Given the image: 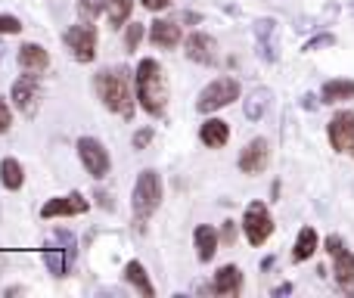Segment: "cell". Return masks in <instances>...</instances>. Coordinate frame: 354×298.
I'll use <instances>...</instances> for the list:
<instances>
[{"mask_svg": "<svg viewBox=\"0 0 354 298\" xmlns=\"http://www.w3.org/2000/svg\"><path fill=\"white\" fill-rule=\"evenodd\" d=\"M93 87H97L100 100H103V106L109 112L122 115L124 122L134 118L137 87H134V78H131L128 68H103V72H97V78H93Z\"/></svg>", "mask_w": 354, "mask_h": 298, "instance_id": "cell-1", "label": "cell"}, {"mask_svg": "<svg viewBox=\"0 0 354 298\" xmlns=\"http://www.w3.org/2000/svg\"><path fill=\"white\" fill-rule=\"evenodd\" d=\"M134 87H137V106L147 115H165L168 106V84H165V72L156 59H140L137 62V75H134Z\"/></svg>", "mask_w": 354, "mask_h": 298, "instance_id": "cell-2", "label": "cell"}, {"mask_svg": "<svg viewBox=\"0 0 354 298\" xmlns=\"http://www.w3.org/2000/svg\"><path fill=\"white\" fill-rule=\"evenodd\" d=\"M162 205V177L159 171L147 168L137 174V183H134V193H131V208H134V224L137 230L147 227V221L159 212Z\"/></svg>", "mask_w": 354, "mask_h": 298, "instance_id": "cell-3", "label": "cell"}, {"mask_svg": "<svg viewBox=\"0 0 354 298\" xmlns=\"http://www.w3.org/2000/svg\"><path fill=\"white\" fill-rule=\"evenodd\" d=\"M75 261H78V239L68 230H56L53 243L44 245V264H47V270L56 280H62V277L72 274Z\"/></svg>", "mask_w": 354, "mask_h": 298, "instance_id": "cell-4", "label": "cell"}, {"mask_svg": "<svg viewBox=\"0 0 354 298\" xmlns=\"http://www.w3.org/2000/svg\"><path fill=\"white\" fill-rule=\"evenodd\" d=\"M62 41H66L68 53H72L75 62H81V66H87V62L97 59V25H91V19H81V22H75L72 28L62 35Z\"/></svg>", "mask_w": 354, "mask_h": 298, "instance_id": "cell-5", "label": "cell"}, {"mask_svg": "<svg viewBox=\"0 0 354 298\" xmlns=\"http://www.w3.org/2000/svg\"><path fill=\"white\" fill-rule=\"evenodd\" d=\"M233 100H239V81L236 78H214L212 84L202 87L199 100H196V109L202 115H212V112L230 106Z\"/></svg>", "mask_w": 354, "mask_h": 298, "instance_id": "cell-6", "label": "cell"}, {"mask_svg": "<svg viewBox=\"0 0 354 298\" xmlns=\"http://www.w3.org/2000/svg\"><path fill=\"white\" fill-rule=\"evenodd\" d=\"M10 100L22 115H37L41 109V100H44V87H41V75H31L25 72L22 78L12 81V91H10Z\"/></svg>", "mask_w": 354, "mask_h": 298, "instance_id": "cell-7", "label": "cell"}, {"mask_svg": "<svg viewBox=\"0 0 354 298\" xmlns=\"http://www.w3.org/2000/svg\"><path fill=\"white\" fill-rule=\"evenodd\" d=\"M78 158H81L84 171L93 177V180H103L112 168L109 152H106V147L97 140V137H81L78 140Z\"/></svg>", "mask_w": 354, "mask_h": 298, "instance_id": "cell-8", "label": "cell"}, {"mask_svg": "<svg viewBox=\"0 0 354 298\" xmlns=\"http://www.w3.org/2000/svg\"><path fill=\"white\" fill-rule=\"evenodd\" d=\"M243 230H245V239L252 245H264L274 233V218H270L268 205L264 202H252L243 214Z\"/></svg>", "mask_w": 354, "mask_h": 298, "instance_id": "cell-9", "label": "cell"}, {"mask_svg": "<svg viewBox=\"0 0 354 298\" xmlns=\"http://www.w3.org/2000/svg\"><path fill=\"white\" fill-rule=\"evenodd\" d=\"M91 208V202L81 193H68V196H53L41 205V218H72V214H84Z\"/></svg>", "mask_w": 354, "mask_h": 298, "instance_id": "cell-10", "label": "cell"}, {"mask_svg": "<svg viewBox=\"0 0 354 298\" xmlns=\"http://www.w3.org/2000/svg\"><path fill=\"white\" fill-rule=\"evenodd\" d=\"M326 252L333 258V274L342 286H351L354 283V255L345 249L342 236H326Z\"/></svg>", "mask_w": 354, "mask_h": 298, "instance_id": "cell-11", "label": "cell"}, {"mask_svg": "<svg viewBox=\"0 0 354 298\" xmlns=\"http://www.w3.org/2000/svg\"><path fill=\"white\" fill-rule=\"evenodd\" d=\"M270 165V143L264 137H255L243 152H239V171L243 174H261Z\"/></svg>", "mask_w": 354, "mask_h": 298, "instance_id": "cell-12", "label": "cell"}, {"mask_svg": "<svg viewBox=\"0 0 354 298\" xmlns=\"http://www.w3.org/2000/svg\"><path fill=\"white\" fill-rule=\"evenodd\" d=\"M183 53H187L189 62H199V66H214V59H218V44H214L212 35H202V31H193V35L187 37V44H183Z\"/></svg>", "mask_w": 354, "mask_h": 298, "instance_id": "cell-13", "label": "cell"}, {"mask_svg": "<svg viewBox=\"0 0 354 298\" xmlns=\"http://www.w3.org/2000/svg\"><path fill=\"white\" fill-rule=\"evenodd\" d=\"M330 143L336 152L354 149V112H339L330 122Z\"/></svg>", "mask_w": 354, "mask_h": 298, "instance_id": "cell-14", "label": "cell"}, {"mask_svg": "<svg viewBox=\"0 0 354 298\" xmlns=\"http://www.w3.org/2000/svg\"><path fill=\"white\" fill-rule=\"evenodd\" d=\"M255 41H258V56H261L264 62L280 59V47H277V19H258Z\"/></svg>", "mask_w": 354, "mask_h": 298, "instance_id": "cell-15", "label": "cell"}, {"mask_svg": "<svg viewBox=\"0 0 354 298\" xmlns=\"http://www.w3.org/2000/svg\"><path fill=\"white\" fill-rule=\"evenodd\" d=\"M16 59H19V68H22V72H31V75H41L50 68V53L41 47V44H31V41L19 47Z\"/></svg>", "mask_w": 354, "mask_h": 298, "instance_id": "cell-16", "label": "cell"}, {"mask_svg": "<svg viewBox=\"0 0 354 298\" xmlns=\"http://www.w3.org/2000/svg\"><path fill=\"white\" fill-rule=\"evenodd\" d=\"M180 25L177 22H168V19H156L153 25H149V41H153V47L159 50H174L177 44H180Z\"/></svg>", "mask_w": 354, "mask_h": 298, "instance_id": "cell-17", "label": "cell"}, {"mask_svg": "<svg viewBox=\"0 0 354 298\" xmlns=\"http://www.w3.org/2000/svg\"><path fill=\"white\" fill-rule=\"evenodd\" d=\"M243 289V270L236 264H224V268L214 274V283H212V292L214 295H239Z\"/></svg>", "mask_w": 354, "mask_h": 298, "instance_id": "cell-18", "label": "cell"}, {"mask_svg": "<svg viewBox=\"0 0 354 298\" xmlns=\"http://www.w3.org/2000/svg\"><path fill=\"white\" fill-rule=\"evenodd\" d=\"M199 140L205 143L208 149H221L227 140H230V124L221 122V118H208L199 128Z\"/></svg>", "mask_w": 354, "mask_h": 298, "instance_id": "cell-19", "label": "cell"}, {"mask_svg": "<svg viewBox=\"0 0 354 298\" xmlns=\"http://www.w3.org/2000/svg\"><path fill=\"white\" fill-rule=\"evenodd\" d=\"M270 100H274V93H270L268 87H255L243 103V115L249 118V122H261L264 112H268V106H270Z\"/></svg>", "mask_w": 354, "mask_h": 298, "instance_id": "cell-20", "label": "cell"}, {"mask_svg": "<svg viewBox=\"0 0 354 298\" xmlns=\"http://www.w3.org/2000/svg\"><path fill=\"white\" fill-rule=\"evenodd\" d=\"M193 243H196V255H199V261H212L214 252H218V230L208 227V224L196 227Z\"/></svg>", "mask_w": 354, "mask_h": 298, "instance_id": "cell-21", "label": "cell"}, {"mask_svg": "<svg viewBox=\"0 0 354 298\" xmlns=\"http://www.w3.org/2000/svg\"><path fill=\"white\" fill-rule=\"evenodd\" d=\"M124 280H128L140 295H147V298H153V295H156L153 280H149L147 268H143L140 261H128V264H124Z\"/></svg>", "mask_w": 354, "mask_h": 298, "instance_id": "cell-22", "label": "cell"}, {"mask_svg": "<svg viewBox=\"0 0 354 298\" xmlns=\"http://www.w3.org/2000/svg\"><path fill=\"white\" fill-rule=\"evenodd\" d=\"M345 100H354V81L348 78L326 81L320 91V103H345Z\"/></svg>", "mask_w": 354, "mask_h": 298, "instance_id": "cell-23", "label": "cell"}, {"mask_svg": "<svg viewBox=\"0 0 354 298\" xmlns=\"http://www.w3.org/2000/svg\"><path fill=\"white\" fill-rule=\"evenodd\" d=\"M0 183H3L6 189H22L25 171H22V162H19V158L6 156L3 162H0Z\"/></svg>", "mask_w": 354, "mask_h": 298, "instance_id": "cell-24", "label": "cell"}, {"mask_svg": "<svg viewBox=\"0 0 354 298\" xmlns=\"http://www.w3.org/2000/svg\"><path fill=\"white\" fill-rule=\"evenodd\" d=\"M317 252V230L314 227H301L299 239H295V249H292V261H308V258Z\"/></svg>", "mask_w": 354, "mask_h": 298, "instance_id": "cell-25", "label": "cell"}, {"mask_svg": "<svg viewBox=\"0 0 354 298\" xmlns=\"http://www.w3.org/2000/svg\"><path fill=\"white\" fill-rule=\"evenodd\" d=\"M106 3V19H109L112 28H122L131 19V10H134V0H103Z\"/></svg>", "mask_w": 354, "mask_h": 298, "instance_id": "cell-26", "label": "cell"}, {"mask_svg": "<svg viewBox=\"0 0 354 298\" xmlns=\"http://www.w3.org/2000/svg\"><path fill=\"white\" fill-rule=\"evenodd\" d=\"M143 35H147V28H143L140 22H131L128 25V31H124V47H128V53H134V50L140 47Z\"/></svg>", "mask_w": 354, "mask_h": 298, "instance_id": "cell-27", "label": "cell"}, {"mask_svg": "<svg viewBox=\"0 0 354 298\" xmlns=\"http://www.w3.org/2000/svg\"><path fill=\"white\" fill-rule=\"evenodd\" d=\"M78 12H81V19H97V16H103L106 12V3L103 0H78Z\"/></svg>", "mask_w": 354, "mask_h": 298, "instance_id": "cell-28", "label": "cell"}, {"mask_svg": "<svg viewBox=\"0 0 354 298\" xmlns=\"http://www.w3.org/2000/svg\"><path fill=\"white\" fill-rule=\"evenodd\" d=\"M22 31V22L10 12H0V35H19Z\"/></svg>", "mask_w": 354, "mask_h": 298, "instance_id": "cell-29", "label": "cell"}, {"mask_svg": "<svg viewBox=\"0 0 354 298\" xmlns=\"http://www.w3.org/2000/svg\"><path fill=\"white\" fill-rule=\"evenodd\" d=\"M333 44H336V37H333V35H317V37H311V41L305 44V53H314V50L333 47Z\"/></svg>", "mask_w": 354, "mask_h": 298, "instance_id": "cell-30", "label": "cell"}, {"mask_svg": "<svg viewBox=\"0 0 354 298\" xmlns=\"http://www.w3.org/2000/svg\"><path fill=\"white\" fill-rule=\"evenodd\" d=\"M149 143H153V128H140L134 134V140H131V147H134V149H147Z\"/></svg>", "mask_w": 354, "mask_h": 298, "instance_id": "cell-31", "label": "cell"}, {"mask_svg": "<svg viewBox=\"0 0 354 298\" xmlns=\"http://www.w3.org/2000/svg\"><path fill=\"white\" fill-rule=\"evenodd\" d=\"M12 124V112H10V103H6L3 97H0V134H6Z\"/></svg>", "mask_w": 354, "mask_h": 298, "instance_id": "cell-32", "label": "cell"}, {"mask_svg": "<svg viewBox=\"0 0 354 298\" xmlns=\"http://www.w3.org/2000/svg\"><path fill=\"white\" fill-rule=\"evenodd\" d=\"M147 10H153V12H159V10H165V6H171V0H140Z\"/></svg>", "mask_w": 354, "mask_h": 298, "instance_id": "cell-33", "label": "cell"}, {"mask_svg": "<svg viewBox=\"0 0 354 298\" xmlns=\"http://www.w3.org/2000/svg\"><path fill=\"white\" fill-rule=\"evenodd\" d=\"M233 239H236V224H233V221H227V224H224V243H233Z\"/></svg>", "mask_w": 354, "mask_h": 298, "instance_id": "cell-34", "label": "cell"}, {"mask_svg": "<svg viewBox=\"0 0 354 298\" xmlns=\"http://www.w3.org/2000/svg\"><path fill=\"white\" fill-rule=\"evenodd\" d=\"M301 106H305V109H317V97L305 93V97H301Z\"/></svg>", "mask_w": 354, "mask_h": 298, "instance_id": "cell-35", "label": "cell"}, {"mask_svg": "<svg viewBox=\"0 0 354 298\" xmlns=\"http://www.w3.org/2000/svg\"><path fill=\"white\" fill-rule=\"evenodd\" d=\"M289 292H292V286H289V283H283V286L274 289V295H289Z\"/></svg>", "mask_w": 354, "mask_h": 298, "instance_id": "cell-36", "label": "cell"}, {"mask_svg": "<svg viewBox=\"0 0 354 298\" xmlns=\"http://www.w3.org/2000/svg\"><path fill=\"white\" fill-rule=\"evenodd\" d=\"M3 50H6V47H3V44H0V62H3Z\"/></svg>", "mask_w": 354, "mask_h": 298, "instance_id": "cell-37", "label": "cell"}, {"mask_svg": "<svg viewBox=\"0 0 354 298\" xmlns=\"http://www.w3.org/2000/svg\"><path fill=\"white\" fill-rule=\"evenodd\" d=\"M351 156H354V149H351Z\"/></svg>", "mask_w": 354, "mask_h": 298, "instance_id": "cell-38", "label": "cell"}, {"mask_svg": "<svg viewBox=\"0 0 354 298\" xmlns=\"http://www.w3.org/2000/svg\"><path fill=\"white\" fill-rule=\"evenodd\" d=\"M351 12H354V6H351Z\"/></svg>", "mask_w": 354, "mask_h": 298, "instance_id": "cell-39", "label": "cell"}]
</instances>
